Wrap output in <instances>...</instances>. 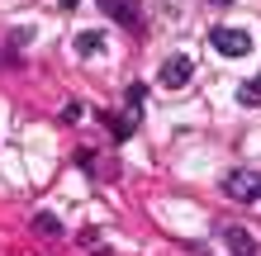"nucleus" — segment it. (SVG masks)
<instances>
[{
  "instance_id": "nucleus-1",
  "label": "nucleus",
  "mask_w": 261,
  "mask_h": 256,
  "mask_svg": "<svg viewBox=\"0 0 261 256\" xmlns=\"http://www.w3.org/2000/svg\"><path fill=\"white\" fill-rule=\"evenodd\" d=\"M209 43H214V52H223V57H247L256 38L247 29H238V24H219V29H209Z\"/></svg>"
},
{
  "instance_id": "nucleus-2",
  "label": "nucleus",
  "mask_w": 261,
  "mask_h": 256,
  "mask_svg": "<svg viewBox=\"0 0 261 256\" xmlns=\"http://www.w3.org/2000/svg\"><path fill=\"white\" fill-rule=\"evenodd\" d=\"M190 76H195V62H190L186 52L166 57V62L157 67V86H162V90H186V86H190Z\"/></svg>"
},
{
  "instance_id": "nucleus-3",
  "label": "nucleus",
  "mask_w": 261,
  "mask_h": 256,
  "mask_svg": "<svg viewBox=\"0 0 261 256\" xmlns=\"http://www.w3.org/2000/svg\"><path fill=\"white\" fill-rule=\"evenodd\" d=\"M223 194H228V200L252 204V200H261V176L256 171H228L223 176Z\"/></svg>"
},
{
  "instance_id": "nucleus-4",
  "label": "nucleus",
  "mask_w": 261,
  "mask_h": 256,
  "mask_svg": "<svg viewBox=\"0 0 261 256\" xmlns=\"http://www.w3.org/2000/svg\"><path fill=\"white\" fill-rule=\"evenodd\" d=\"M214 233H219V242L233 251V256H256V237L247 228H238V223H219Z\"/></svg>"
},
{
  "instance_id": "nucleus-5",
  "label": "nucleus",
  "mask_w": 261,
  "mask_h": 256,
  "mask_svg": "<svg viewBox=\"0 0 261 256\" xmlns=\"http://www.w3.org/2000/svg\"><path fill=\"white\" fill-rule=\"evenodd\" d=\"M100 5H105V14H110V19L143 29V14H138V5H133V0H100Z\"/></svg>"
},
{
  "instance_id": "nucleus-6",
  "label": "nucleus",
  "mask_w": 261,
  "mask_h": 256,
  "mask_svg": "<svg viewBox=\"0 0 261 256\" xmlns=\"http://www.w3.org/2000/svg\"><path fill=\"white\" fill-rule=\"evenodd\" d=\"M238 104H242V109H256V104H261V71L238 86Z\"/></svg>"
},
{
  "instance_id": "nucleus-7",
  "label": "nucleus",
  "mask_w": 261,
  "mask_h": 256,
  "mask_svg": "<svg viewBox=\"0 0 261 256\" xmlns=\"http://www.w3.org/2000/svg\"><path fill=\"white\" fill-rule=\"evenodd\" d=\"M76 52H81V57L105 52V38H100V34H76Z\"/></svg>"
},
{
  "instance_id": "nucleus-8",
  "label": "nucleus",
  "mask_w": 261,
  "mask_h": 256,
  "mask_svg": "<svg viewBox=\"0 0 261 256\" xmlns=\"http://www.w3.org/2000/svg\"><path fill=\"white\" fill-rule=\"evenodd\" d=\"M34 233H43V237H57V233H62V223H57V214H38V218H34Z\"/></svg>"
},
{
  "instance_id": "nucleus-9",
  "label": "nucleus",
  "mask_w": 261,
  "mask_h": 256,
  "mask_svg": "<svg viewBox=\"0 0 261 256\" xmlns=\"http://www.w3.org/2000/svg\"><path fill=\"white\" fill-rule=\"evenodd\" d=\"M143 95H147L143 86H128V119L133 124H138V114H143Z\"/></svg>"
},
{
  "instance_id": "nucleus-10",
  "label": "nucleus",
  "mask_w": 261,
  "mask_h": 256,
  "mask_svg": "<svg viewBox=\"0 0 261 256\" xmlns=\"http://www.w3.org/2000/svg\"><path fill=\"white\" fill-rule=\"evenodd\" d=\"M209 5H219V10H223V5H233V0H209Z\"/></svg>"
},
{
  "instance_id": "nucleus-11",
  "label": "nucleus",
  "mask_w": 261,
  "mask_h": 256,
  "mask_svg": "<svg viewBox=\"0 0 261 256\" xmlns=\"http://www.w3.org/2000/svg\"><path fill=\"white\" fill-rule=\"evenodd\" d=\"M62 5H67V10H76V5H81V0H62Z\"/></svg>"
}]
</instances>
